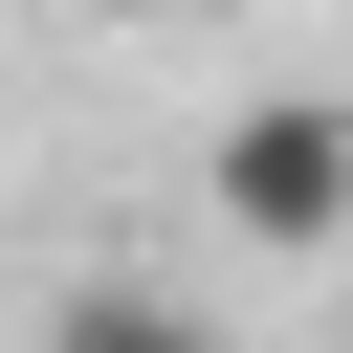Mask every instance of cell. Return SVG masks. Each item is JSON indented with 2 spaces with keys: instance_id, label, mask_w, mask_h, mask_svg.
Returning a JSON list of instances; mask_svg holds the SVG:
<instances>
[{
  "instance_id": "7a4b0ae2",
  "label": "cell",
  "mask_w": 353,
  "mask_h": 353,
  "mask_svg": "<svg viewBox=\"0 0 353 353\" xmlns=\"http://www.w3.org/2000/svg\"><path fill=\"white\" fill-rule=\"evenodd\" d=\"M44 353H199V331H176V309H132V287H66V331H44Z\"/></svg>"
},
{
  "instance_id": "6da1fadb",
  "label": "cell",
  "mask_w": 353,
  "mask_h": 353,
  "mask_svg": "<svg viewBox=\"0 0 353 353\" xmlns=\"http://www.w3.org/2000/svg\"><path fill=\"white\" fill-rule=\"evenodd\" d=\"M199 199H221V243H265V265L353 243V110H331V88H265V110H221Z\"/></svg>"
}]
</instances>
